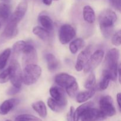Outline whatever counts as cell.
Masks as SVG:
<instances>
[{"label":"cell","mask_w":121,"mask_h":121,"mask_svg":"<svg viewBox=\"0 0 121 121\" xmlns=\"http://www.w3.org/2000/svg\"><path fill=\"white\" fill-rule=\"evenodd\" d=\"M98 20L102 34L105 38H109L112 35L113 26L117 20L115 12L111 9H105L99 14Z\"/></svg>","instance_id":"6da1fadb"},{"label":"cell","mask_w":121,"mask_h":121,"mask_svg":"<svg viewBox=\"0 0 121 121\" xmlns=\"http://www.w3.org/2000/svg\"><path fill=\"white\" fill-rule=\"evenodd\" d=\"M119 59V51L115 48L109 50L105 57L106 70L108 71L111 76V80L113 81L117 80L118 76Z\"/></svg>","instance_id":"7a4b0ae2"},{"label":"cell","mask_w":121,"mask_h":121,"mask_svg":"<svg viewBox=\"0 0 121 121\" xmlns=\"http://www.w3.org/2000/svg\"><path fill=\"white\" fill-rule=\"evenodd\" d=\"M41 67L36 64H28L22 73V82L26 85H32L37 82L41 74Z\"/></svg>","instance_id":"3957f363"},{"label":"cell","mask_w":121,"mask_h":121,"mask_svg":"<svg viewBox=\"0 0 121 121\" xmlns=\"http://www.w3.org/2000/svg\"><path fill=\"white\" fill-rule=\"evenodd\" d=\"M10 70V80L13 86L21 88L22 83V73L18 61L13 60L8 67Z\"/></svg>","instance_id":"277c9868"},{"label":"cell","mask_w":121,"mask_h":121,"mask_svg":"<svg viewBox=\"0 0 121 121\" xmlns=\"http://www.w3.org/2000/svg\"><path fill=\"white\" fill-rule=\"evenodd\" d=\"M99 107L102 113L106 117H111L116 114V109L113 105V99L110 96H103L99 100Z\"/></svg>","instance_id":"5b68a950"},{"label":"cell","mask_w":121,"mask_h":121,"mask_svg":"<svg viewBox=\"0 0 121 121\" xmlns=\"http://www.w3.org/2000/svg\"><path fill=\"white\" fill-rule=\"evenodd\" d=\"M104 57V52L102 50H98L91 54L83 68L85 73H89L96 68L102 62Z\"/></svg>","instance_id":"8992f818"},{"label":"cell","mask_w":121,"mask_h":121,"mask_svg":"<svg viewBox=\"0 0 121 121\" xmlns=\"http://www.w3.org/2000/svg\"><path fill=\"white\" fill-rule=\"evenodd\" d=\"M76 31L74 27L68 24L61 26L59 31V39L62 44H67L75 37Z\"/></svg>","instance_id":"52a82bcc"},{"label":"cell","mask_w":121,"mask_h":121,"mask_svg":"<svg viewBox=\"0 0 121 121\" xmlns=\"http://www.w3.org/2000/svg\"><path fill=\"white\" fill-rule=\"evenodd\" d=\"M106 118L100 110L92 107L86 109L80 118L82 121H99L104 120Z\"/></svg>","instance_id":"ba28073f"},{"label":"cell","mask_w":121,"mask_h":121,"mask_svg":"<svg viewBox=\"0 0 121 121\" xmlns=\"http://www.w3.org/2000/svg\"><path fill=\"white\" fill-rule=\"evenodd\" d=\"M23 61L26 65L35 64L37 60V54L35 47L31 44L26 43L23 51Z\"/></svg>","instance_id":"9c48e42d"},{"label":"cell","mask_w":121,"mask_h":121,"mask_svg":"<svg viewBox=\"0 0 121 121\" xmlns=\"http://www.w3.org/2000/svg\"><path fill=\"white\" fill-rule=\"evenodd\" d=\"M27 8H28V4L26 1L20 2L14 10L13 14H12L9 21L18 24L24 17L27 12Z\"/></svg>","instance_id":"30bf717a"},{"label":"cell","mask_w":121,"mask_h":121,"mask_svg":"<svg viewBox=\"0 0 121 121\" xmlns=\"http://www.w3.org/2000/svg\"><path fill=\"white\" fill-rule=\"evenodd\" d=\"M49 92L52 99L57 102L61 105L66 107L67 104V100L65 91L62 87L53 86L50 89Z\"/></svg>","instance_id":"8fae6325"},{"label":"cell","mask_w":121,"mask_h":121,"mask_svg":"<svg viewBox=\"0 0 121 121\" xmlns=\"http://www.w3.org/2000/svg\"><path fill=\"white\" fill-rule=\"evenodd\" d=\"M56 83L57 84L62 88H67L70 85L76 82V79L73 76L66 73H60L55 77L54 79Z\"/></svg>","instance_id":"7c38bea8"},{"label":"cell","mask_w":121,"mask_h":121,"mask_svg":"<svg viewBox=\"0 0 121 121\" xmlns=\"http://www.w3.org/2000/svg\"><path fill=\"white\" fill-rule=\"evenodd\" d=\"M91 55V48L90 46L87 47L79 53L77 58L76 63L75 66V69L78 72H80L83 69Z\"/></svg>","instance_id":"4fadbf2b"},{"label":"cell","mask_w":121,"mask_h":121,"mask_svg":"<svg viewBox=\"0 0 121 121\" xmlns=\"http://www.w3.org/2000/svg\"><path fill=\"white\" fill-rule=\"evenodd\" d=\"M19 103L20 100L15 98H12L5 100L0 105V114L2 115H5L8 114Z\"/></svg>","instance_id":"5bb4252c"},{"label":"cell","mask_w":121,"mask_h":121,"mask_svg":"<svg viewBox=\"0 0 121 121\" xmlns=\"http://www.w3.org/2000/svg\"><path fill=\"white\" fill-rule=\"evenodd\" d=\"M17 25L9 20L2 34L4 37L8 39L15 37L18 34Z\"/></svg>","instance_id":"9a60e30c"},{"label":"cell","mask_w":121,"mask_h":121,"mask_svg":"<svg viewBox=\"0 0 121 121\" xmlns=\"http://www.w3.org/2000/svg\"><path fill=\"white\" fill-rule=\"evenodd\" d=\"M96 92V89L92 88L87 91L79 92L76 95V101L78 103H84L94 96Z\"/></svg>","instance_id":"2e32d148"},{"label":"cell","mask_w":121,"mask_h":121,"mask_svg":"<svg viewBox=\"0 0 121 121\" xmlns=\"http://www.w3.org/2000/svg\"><path fill=\"white\" fill-rule=\"evenodd\" d=\"M93 106H94V104L92 102H88L84 103L83 104L79 106L75 111H74L73 114V121H79L82 114L86 109L90 108L93 107Z\"/></svg>","instance_id":"e0dca14e"},{"label":"cell","mask_w":121,"mask_h":121,"mask_svg":"<svg viewBox=\"0 0 121 121\" xmlns=\"http://www.w3.org/2000/svg\"><path fill=\"white\" fill-rule=\"evenodd\" d=\"M83 16L85 21L89 24L95 22L96 15L93 8L89 5H86L83 9Z\"/></svg>","instance_id":"ac0fdd59"},{"label":"cell","mask_w":121,"mask_h":121,"mask_svg":"<svg viewBox=\"0 0 121 121\" xmlns=\"http://www.w3.org/2000/svg\"><path fill=\"white\" fill-rule=\"evenodd\" d=\"M39 21L42 27L47 31H52L54 28L53 20L46 14H41L39 17Z\"/></svg>","instance_id":"d6986e66"},{"label":"cell","mask_w":121,"mask_h":121,"mask_svg":"<svg viewBox=\"0 0 121 121\" xmlns=\"http://www.w3.org/2000/svg\"><path fill=\"white\" fill-rule=\"evenodd\" d=\"M32 108L39 115L40 117L41 118H45L47 117V108H46V105L44 102L42 100L36 102L32 104Z\"/></svg>","instance_id":"ffe728a7"},{"label":"cell","mask_w":121,"mask_h":121,"mask_svg":"<svg viewBox=\"0 0 121 121\" xmlns=\"http://www.w3.org/2000/svg\"><path fill=\"white\" fill-rule=\"evenodd\" d=\"M46 62L47 64V67L49 71L54 72L57 69L59 66V61L55 56L52 53H48L45 56Z\"/></svg>","instance_id":"44dd1931"},{"label":"cell","mask_w":121,"mask_h":121,"mask_svg":"<svg viewBox=\"0 0 121 121\" xmlns=\"http://www.w3.org/2000/svg\"><path fill=\"white\" fill-rule=\"evenodd\" d=\"M111 80V76L107 70L105 69L102 72V76L99 83V89L100 91L106 90L109 85V82Z\"/></svg>","instance_id":"7402d4cb"},{"label":"cell","mask_w":121,"mask_h":121,"mask_svg":"<svg viewBox=\"0 0 121 121\" xmlns=\"http://www.w3.org/2000/svg\"><path fill=\"white\" fill-rule=\"evenodd\" d=\"M33 34L38 37L43 41H46L50 37V33L48 31L41 27H35L33 29Z\"/></svg>","instance_id":"603a6c76"},{"label":"cell","mask_w":121,"mask_h":121,"mask_svg":"<svg viewBox=\"0 0 121 121\" xmlns=\"http://www.w3.org/2000/svg\"><path fill=\"white\" fill-rule=\"evenodd\" d=\"M84 46V41L81 38H78L75 39L69 45V49L72 54H76L80 48H82Z\"/></svg>","instance_id":"cb8c5ba5"},{"label":"cell","mask_w":121,"mask_h":121,"mask_svg":"<svg viewBox=\"0 0 121 121\" xmlns=\"http://www.w3.org/2000/svg\"><path fill=\"white\" fill-rule=\"evenodd\" d=\"M11 53V49L6 48L1 53H0V70L4 69L7 65V61Z\"/></svg>","instance_id":"d4e9b609"},{"label":"cell","mask_w":121,"mask_h":121,"mask_svg":"<svg viewBox=\"0 0 121 121\" xmlns=\"http://www.w3.org/2000/svg\"><path fill=\"white\" fill-rule=\"evenodd\" d=\"M11 14V9L8 4L0 3V18L6 20L9 18Z\"/></svg>","instance_id":"484cf974"},{"label":"cell","mask_w":121,"mask_h":121,"mask_svg":"<svg viewBox=\"0 0 121 121\" xmlns=\"http://www.w3.org/2000/svg\"><path fill=\"white\" fill-rule=\"evenodd\" d=\"M47 105L48 107L53 111L55 112H60L65 108V106H62L60 104L52 99V98H48L47 100Z\"/></svg>","instance_id":"4316f807"},{"label":"cell","mask_w":121,"mask_h":121,"mask_svg":"<svg viewBox=\"0 0 121 121\" xmlns=\"http://www.w3.org/2000/svg\"><path fill=\"white\" fill-rule=\"evenodd\" d=\"M15 121H42V120L33 115L21 114L16 117Z\"/></svg>","instance_id":"83f0119b"},{"label":"cell","mask_w":121,"mask_h":121,"mask_svg":"<svg viewBox=\"0 0 121 121\" xmlns=\"http://www.w3.org/2000/svg\"><path fill=\"white\" fill-rule=\"evenodd\" d=\"M26 43L24 40H19L17 41L13 44V52L14 54H20V53L22 52L25 46H26Z\"/></svg>","instance_id":"f1b7e54d"},{"label":"cell","mask_w":121,"mask_h":121,"mask_svg":"<svg viewBox=\"0 0 121 121\" xmlns=\"http://www.w3.org/2000/svg\"><path fill=\"white\" fill-rule=\"evenodd\" d=\"M96 85V77L94 73H91L85 83V87L87 89L95 88Z\"/></svg>","instance_id":"f546056e"},{"label":"cell","mask_w":121,"mask_h":121,"mask_svg":"<svg viewBox=\"0 0 121 121\" xmlns=\"http://www.w3.org/2000/svg\"><path fill=\"white\" fill-rule=\"evenodd\" d=\"M78 89H79V86H78V82H76L72 85H70L69 87L66 88V91L70 97L73 98L76 95Z\"/></svg>","instance_id":"4dcf8cb0"},{"label":"cell","mask_w":121,"mask_h":121,"mask_svg":"<svg viewBox=\"0 0 121 121\" xmlns=\"http://www.w3.org/2000/svg\"><path fill=\"white\" fill-rule=\"evenodd\" d=\"M10 78V70L9 68L8 67L7 69L4 70L0 73V83H5Z\"/></svg>","instance_id":"1f68e13d"},{"label":"cell","mask_w":121,"mask_h":121,"mask_svg":"<svg viewBox=\"0 0 121 121\" xmlns=\"http://www.w3.org/2000/svg\"><path fill=\"white\" fill-rule=\"evenodd\" d=\"M121 30L115 32L112 37V43L115 46H119L121 45Z\"/></svg>","instance_id":"d6a6232c"},{"label":"cell","mask_w":121,"mask_h":121,"mask_svg":"<svg viewBox=\"0 0 121 121\" xmlns=\"http://www.w3.org/2000/svg\"><path fill=\"white\" fill-rule=\"evenodd\" d=\"M109 1L113 8H115L119 11H121V0H109Z\"/></svg>","instance_id":"836d02e7"},{"label":"cell","mask_w":121,"mask_h":121,"mask_svg":"<svg viewBox=\"0 0 121 121\" xmlns=\"http://www.w3.org/2000/svg\"><path fill=\"white\" fill-rule=\"evenodd\" d=\"M20 89L21 88H18V87H14V86L10 87L7 91V94L9 95H13L17 94L20 91Z\"/></svg>","instance_id":"e575fe53"},{"label":"cell","mask_w":121,"mask_h":121,"mask_svg":"<svg viewBox=\"0 0 121 121\" xmlns=\"http://www.w3.org/2000/svg\"><path fill=\"white\" fill-rule=\"evenodd\" d=\"M74 108L73 106H71L69 112L67 115V121H73V114L74 112Z\"/></svg>","instance_id":"d590c367"},{"label":"cell","mask_w":121,"mask_h":121,"mask_svg":"<svg viewBox=\"0 0 121 121\" xmlns=\"http://www.w3.org/2000/svg\"><path fill=\"white\" fill-rule=\"evenodd\" d=\"M117 102H118V107H119V111H121V95L120 93H118L117 96Z\"/></svg>","instance_id":"8d00e7d4"},{"label":"cell","mask_w":121,"mask_h":121,"mask_svg":"<svg viewBox=\"0 0 121 121\" xmlns=\"http://www.w3.org/2000/svg\"><path fill=\"white\" fill-rule=\"evenodd\" d=\"M43 2L46 5H50L52 4L53 0H43Z\"/></svg>","instance_id":"74e56055"},{"label":"cell","mask_w":121,"mask_h":121,"mask_svg":"<svg viewBox=\"0 0 121 121\" xmlns=\"http://www.w3.org/2000/svg\"><path fill=\"white\" fill-rule=\"evenodd\" d=\"M0 1H1L2 2H3V3L9 4V3H10L11 1V0H0Z\"/></svg>","instance_id":"f35d334b"},{"label":"cell","mask_w":121,"mask_h":121,"mask_svg":"<svg viewBox=\"0 0 121 121\" xmlns=\"http://www.w3.org/2000/svg\"><path fill=\"white\" fill-rule=\"evenodd\" d=\"M1 22H0V28H1Z\"/></svg>","instance_id":"ab89813d"},{"label":"cell","mask_w":121,"mask_h":121,"mask_svg":"<svg viewBox=\"0 0 121 121\" xmlns=\"http://www.w3.org/2000/svg\"><path fill=\"white\" fill-rule=\"evenodd\" d=\"M11 121V120H7V121Z\"/></svg>","instance_id":"60d3db41"},{"label":"cell","mask_w":121,"mask_h":121,"mask_svg":"<svg viewBox=\"0 0 121 121\" xmlns=\"http://www.w3.org/2000/svg\"><path fill=\"white\" fill-rule=\"evenodd\" d=\"M55 1H59V0H55Z\"/></svg>","instance_id":"b9f144b4"}]
</instances>
